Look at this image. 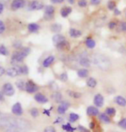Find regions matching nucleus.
Wrapping results in <instances>:
<instances>
[{
	"mask_svg": "<svg viewBox=\"0 0 126 132\" xmlns=\"http://www.w3.org/2000/svg\"><path fill=\"white\" fill-rule=\"evenodd\" d=\"M87 114L88 116H91V117H96V116L99 115V111L96 106L90 105V106L87 108Z\"/></svg>",
	"mask_w": 126,
	"mask_h": 132,
	"instance_id": "16",
	"label": "nucleus"
},
{
	"mask_svg": "<svg viewBox=\"0 0 126 132\" xmlns=\"http://www.w3.org/2000/svg\"><path fill=\"white\" fill-rule=\"evenodd\" d=\"M2 92L5 96L10 97V96L14 95L15 91L14 86H13L11 83L6 82V83H4L2 87Z\"/></svg>",
	"mask_w": 126,
	"mask_h": 132,
	"instance_id": "4",
	"label": "nucleus"
},
{
	"mask_svg": "<svg viewBox=\"0 0 126 132\" xmlns=\"http://www.w3.org/2000/svg\"><path fill=\"white\" fill-rule=\"evenodd\" d=\"M117 125H119L120 128L126 130V118H122L121 120H119V122L117 123Z\"/></svg>",
	"mask_w": 126,
	"mask_h": 132,
	"instance_id": "38",
	"label": "nucleus"
},
{
	"mask_svg": "<svg viewBox=\"0 0 126 132\" xmlns=\"http://www.w3.org/2000/svg\"><path fill=\"white\" fill-rule=\"evenodd\" d=\"M43 132H56V130L52 126H48V127L45 129Z\"/></svg>",
	"mask_w": 126,
	"mask_h": 132,
	"instance_id": "46",
	"label": "nucleus"
},
{
	"mask_svg": "<svg viewBox=\"0 0 126 132\" xmlns=\"http://www.w3.org/2000/svg\"><path fill=\"white\" fill-rule=\"evenodd\" d=\"M4 132H21V131L19 130V129H18L14 123H12L11 121H10V123L6 127Z\"/></svg>",
	"mask_w": 126,
	"mask_h": 132,
	"instance_id": "26",
	"label": "nucleus"
},
{
	"mask_svg": "<svg viewBox=\"0 0 126 132\" xmlns=\"http://www.w3.org/2000/svg\"><path fill=\"white\" fill-rule=\"evenodd\" d=\"M120 14H121V11H120L119 9H117V8H116V9L114 10V15H119Z\"/></svg>",
	"mask_w": 126,
	"mask_h": 132,
	"instance_id": "51",
	"label": "nucleus"
},
{
	"mask_svg": "<svg viewBox=\"0 0 126 132\" xmlns=\"http://www.w3.org/2000/svg\"><path fill=\"white\" fill-rule=\"evenodd\" d=\"M35 100L39 104H46V103L48 102L47 97L44 94L40 93V92H38V93L35 94Z\"/></svg>",
	"mask_w": 126,
	"mask_h": 132,
	"instance_id": "10",
	"label": "nucleus"
},
{
	"mask_svg": "<svg viewBox=\"0 0 126 132\" xmlns=\"http://www.w3.org/2000/svg\"><path fill=\"white\" fill-rule=\"evenodd\" d=\"M114 101L116 104H117L119 105H121V106H125L126 105V99L124 98L123 96L117 95L114 98Z\"/></svg>",
	"mask_w": 126,
	"mask_h": 132,
	"instance_id": "23",
	"label": "nucleus"
},
{
	"mask_svg": "<svg viewBox=\"0 0 126 132\" xmlns=\"http://www.w3.org/2000/svg\"><path fill=\"white\" fill-rule=\"evenodd\" d=\"M52 100L56 103H61L63 100V95L60 92H54L53 94H52L51 96Z\"/></svg>",
	"mask_w": 126,
	"mask_h": 132,
	"instance_id": "18",
	"label": "nucleus"
},
{
	"mask_svg": "<svg viewBox=\"0 0 126 132\" xmlns=\"http://www.w3.org/2000/svg\"><path fill=\"white\" fill-rule=\"evenodd\" d=\"M85 44H86V46L88 47V48L89 49H93L95 47V41L92 38H88L86 39V41H85Z\"/></svg>",
	"mask_w": 126,
	"mask_h": 132,
	"instance_id": "29",
	"label": "nucleus"
},
{
	"mask_svg": "<svg viewBox=\"0 0 126 132\" xmlns=\"http://www.w3.org/2000/svg\"><path fill=\"white\" fill-rule=\"evenodd\" d=\"M72 11L71 7H68V6H64L63 7L61 10H60V14H61L62 17H67L70 13Z\"/></svg>",
	"mask_w": 126,
	"mask_h": 132,
	"instance_id": "22",
	"label": "nucleus"
},
{
	"mask_svg": "<svg viewBox=\"0 0 126 132\" xmlns=\"http://www.w3.org/2000/svg\"><path fill=\"white\" fill-rule=\"evenodd\" d=\"M69 106H70V103L65 101V100H63V101L60 103V105H58V107H57V113L60 115L64 114V113L66 112V111L68 110V108H69Z\"/></svg>",
	"mask_w": 126,
	"mask_h": 132,
	"instance_id": "9",
	"label": "nucleus"
},
{
	"mask_svg": "<svg viewBox=\"0 0 126 132\" xmlns=\"http://www.w3.org/2000/svg\"><path fill=\"white\" fill-rule=\"evenodd\" d=\"M4 94H3V92L0 91V101H2L3 99H4Z\"/></svg>",
	"mask_w": 126,
	"mask_h": 132,
	"instance_id": "55",
	"label": "nucleus"
},
{
	"mask_svg": "<svg viewBox=\"0 0 126 132\" xmlns=\"http://www.w3.org/2000/svg\"><path fill=\"white\" fill-rule=\"evenodd\" d=\"M54 12H55V9L52 5H46V6H45L44 18L46 21L52 20L54 16Z\"/></svg>",
	"mask_w": 126,
	"mask_h": 132,
	"instance_id": "6",
	"label": "nucleus"
},
{
	"mask_svg": "<svg viewBox=\"0 0 126 132\" xmlns=\"http://www.w3.org/2000/svg\"><path fill=\"white\" fill-rule=\"evenodd\" d=\"M13 46L15 47V49L17 50H20L22 48V41L20 40H15L14 43H13Z\"/></svg>",
	"mask_w": 126,
	"mask_h": 132,
	"instance_id": "40",
	"label": "nucleus"
},
{
	"mask_svg": "<svg viewBox=\"0 0 126 132\" xmlns=\"http://www.w3.org/2000/svg\"><path fill=\"white\" fill-rule=\"evenodd\" d=\"M44 8V5L42 3H40L37 0H33L31 1L28 5V10L33 11V10H40Z\"/></svg>",
	"mask_w": 126,
	"mask_h": 132,
	"instance_id": "7",
	"label": "nucleus"
},
{
	"mask_svg": "<svg viewBox=\"0 0 126 132\" xmlns=\"http://www.w3.org/2000/svg\"><path fill=\"white\" fill-rule=\"evenodd\" d=\"M78 5L82 8H85L88 5V1L87 0H79L78 1Z\"/></svg>",
	"mask_w": 126,
	"mask_h": 132,
	"instance_id": "42",
	"label": "nucleus"
},
{
	"mask_svg": "<svg viewBox=\"0 0 126 132\" xmlns=\"http://www.w3.org/2000/svg\"><path fill=\"white\" fill-rule=\"evenodd\" d=\"M16 66H17V69H18V72H19V76H21V75L26 76V75H28V72H29V70H28V67L27 65L18 64Z\"/></svg>",
	"mask_w": 126,
	"mask_h": 132,
	"instance_id": "20",
	"label": "nucleus"
},
{
	"mask_svg": "<svg viewBox=\"0 0 126 132\" xmlns=\"http://www.w3.org/2000/svg\"><path fill=\"white\" fill-rule=\"evenodd\" d=\"M11 123L16 126L19 129V130L21 132H28L30 130V123L28 122V120L22 119V118H12Z\"/></svg>",
	"mask_w": 126,
	"mask_h": 132,
	"instance_id": "3",
	"label": "nucleus"
},
{
	"mask_svg": "<svg viewBox=\"0 0 126 132\" xmlns=\"http://www.w3.org/2000/svg\"><path fill=\"white\" fill-rule=\"evenodd\" d=\"M51 30L53 33H59L62 30V25L59 24V23H54L51 26Z\"/></svg>",
	"mask_w": 126,
	"mask_h": 132,
	"instance_id": "30",
	"label": "nucleus"
},
{
	"mask_svg": "<svg viewBox=\"0 0 126 132\" xmlns=\"http://www.w3.org/2000/svg\"><path fill=\"white\" fill-rule=\"evenodd\" d=\"M63 130H66L67 132H73L75 130V128H73L71 125H70V123H66V125H64L62 126Z\"/></svg>",
	"mask_w": 126,
	"mask_h": 132,
	"instance_id": "37",
	"label": "nucleus"
},
{
	"mask_svg": "<svg viewBox=\"0 0 126 132\" xmlns=\"http://www.w3.org/2000/svg\"><path fill=\"white\" fill-rule=\"evenodd\" d=\"M54 61H55V57L54 56H52V55L48 56L44 59L43 63H42V66H43L44 68H48L53 64Z\"/></svg>",
	"mask_w": 126,
	"mask_h": 132,
	"instance_id": "17",
	"label": "nucleus"
},
{
	"mask_svg": "<svg viewBox=\"0 0 126 132\" xmlns=\"http://www.w3.org/2000/svg\"><path fill=\"white\" fill-rule=\"evenodd\" d=\"M99 120H100L101 122L105 123H111V121H112L111 118H110L108 115H106V112L99 113Z\"/></svg>",
	"mask_w": 126,
	"mask_h": 132,
	"instance_id": "24",
	"label": "nucleus"
},
{
	"mask_svg": "<svg viewBox=\"0 0 126 132\" xmlns=\"http://www.w3.org/2000/svg\"><path fill=\"white\" fill-rule=\"evenodd\" d=\"M67 1L69 2L70 4H73L75 3V0H67Z\"/></svg>",
	"mask_w": 126,
	"mask_h": 132,
	"instance_id": "56",
	"label": "nucleus"
},
{
	"mask_svg": "<svg viewBox=\"0 0 126 132\" xmlns=\"http://www.w3.org/2000/svg\"><path fill=\"white\" fill-rule=\"evenodd\" d=\"M97 85V81L95 78L94 77H89L87 80V86L90 88H94Z\"/></svg>",
	"mask_w": 126,
	"mask_h": 132,
	"instance_id": "28",
	"label": "nucleus"
},
{
	"mask_svg": "<svg viewBox=\"0 0 126 132\" xmlns=\"http://www.w3.org/2000/svg\"><path fill=\"white\" fill-rule=\"evenodd\" d=\"M94 122H91L90 123H89V128L90 129H92V130H93V129H94Z\"/></svg>",
	"mask_w": 126,
	"mask_h": 132,
	"instance_id": "54",
	"label": "nucleus"
},
{
	"mask_svg": "<svg viewBox=\"0 0 126 132\" xmlns=\"http://www.w3.org/2000/svg\"><path fill=\"white\" fill-rule=\"evenodd\" d=\"M11 112L15 116H22L23 114V109L22 106V104L20 102L15 103L11 107Z\"/></svg>",
	"mask_w": 126,
	"mask_h": 132,
	"instance_id": "8",
	"label": "nucleus"
},
{
	"mask_svg": "<svg viewBox=\"0 0 126 132\" xmlns=\"http://www.w3.org/2000/svg\"><path fill=\"white\" fill-rule=\"evenodd\" d=\"M65 40H66L65 37L64 35H62V34H55V35L52 37V42H53V44L55 45V46H57V45L63 43V42L65 41Z\"/></svg>",
	"mask_w": 126,
	"mask_h": 132,
	"instance_id": "14",
	"label": "nucleus"
},
{
	"mask_svg": "<svg viewBox=\"0 0 126 132\" xmlns=\"http://www.w3.org/2000/svg\"><path fill=\"white\" fill-rule=\"evenodd\" d=\"M106 114L108 115L110 118H111V117L112 118L114 117V116L116 115V109H115L114 107H108V108H106Z\"/></svg>",
	"mask_w": 126,
	"mask_h": 132,
	"instance_id": "32",
	"label": "nucleus"
},
{
	"mask_svg": "<svg viewBox=\"0 0 126 132\" xmlns=\"http://www.w3.org/2000/svg\"><path fill=\"white\" fill-rule=\"evenodd\" d=\"M69 34H70V36L72 37V38H78L82 35V32L80 30H77L75 28H70V31H69Z\"/></svg>",
	"mask_w": 126,
	"mask_h": 132,
	"instance_id": "27",
	"label": "nucleus"
},
{
	"mask_svg": "<svg viewBox=\"0 0 126 132\" xmlns=\"http://www.w3.org/2000/svg\"><path fill=\"white\" fill-rule=\"evenodd\" d=\"M59 80L62 81H68V75L66 72H63L62 74H60L59 76Z\"/></svg>",
	"mask_w": 126,
	"mask_h": 132,
	"instance_id": "41",
	"label": "nucleus"
},
{
	"mask_svg": "<svg viewBox=\"0 0 126 132\" xmlns=\"http://www.w3.org/2000/svg\"><path fill=\"white\" fill-rule=\"evenodd\" d=\"M25 0H13V2L11 3V9L14 10L22 9L25 6Z\"/></svg>",
	"mask_w": 126,
	"mask_h": 132,
	"instance_id": "11",
	"label": "nucleus"
},
{
	"mask_svg": "<svg viewBox=\"0 0 126 132\" xmlns=\"http://www.w3.org/2000/svg\"><path fill=\"white\" fill-rule=\"evenodd\" d=\"M120 28L123 32H126V22H122L121 24H120Z\"/></svg>",
	"mask_w": 126,
	"mask_h": 132,
	"instance_id": "47",
	"label": "nucleus"
},
{
	"mask_svg": "<svg viewBox=\"0 0 126 132\" xmlns=\"http://www.w3.org/2000/svg\"><path fill=\"white\" fill-rule=\"evenodd\" d=\"M5 28H5V24L4 23V22L0 20V34H2L4 32Z\"/></svg>",
	"mask_w": 126,
	"mask_h": 132,
	"instance_id": "43",
	"label": "nucleus"
},
{
	"mask_svg": "<svg viewBox=\"0 0 126 132\" xmlns=\"http://www.w3.org/2000/svg\"><path fill=\"white\" fill-rule=\"evenodd\" d=\"M94 103L96 107H102L104 105V97L100 94H97L94 98Z\"/></svg>",
	"mask_w": 126,
	"mask_h": 132,
	"instance_id": "15",
	"label": "nucleus"
},
{
	"mask_svg": "<svg viewBox=\"0 0 126 132\" xmlns=\"http://www.w3.org/2000/svg\"><path fill=\"white\" fill-rule=\"evenodd\" d=\"M39 86L36 84L35 81H33L32 80H28L26 81V88L25 91L28 94H35L37 93L39 90Z\"/></svg>",
	"mask_w": 126,
	"mask_h": 132,
	"instance_id": "5",
	"label": "nucleus"
},
{
	"mask_svg": "<svg viewBox=\"0 0 126 132\" xmlns=\"http://www.w3.org/2000/svg\"><path fill=\"white\" fill-rule=\"evenodd\" d=\"M31 49L28 46L22 47V49L14 52L11 56V64H13L14 65H18L19 64H21L22 62H23L25 57L29 55Z\"/></svg>",
	"mask_w": 126,
	"mask_h": 132,
	"instance_id": "1",
	"label": "nucleus"
},
{
	"mask_svg": "<svg viewBox=\"0 0 126 132\" xmlns=\"http://www.w3.org/2000/svg\"><path fill=\"white\" fill-rule=\"evenodd\" d=\"M77 130H78V132H90V131H89V130H88L87 128L83 127V126H82V125L78 126Z\"/></svg>",
	"mask_w": 126,
	"mask_h": 132,
	"instance_id": "45",
	"label": "nucleus"
},
{
	"mask_svg": "<svg viewBox=\"0 0 126 132\" xmlns=\"http://www.w3.org/2000/svg\"><path fill=\"white\" fill-rule=\"evenodd\" d=\"M68 94L72 97V98H75V99H78L82 96L81 93H78V92H75V91H68Z\"/></svg>",
	"mask_w": 126,
	"mask_h": 132,
	"instance_id": "36",
	"label": "nucleus"
},
{
	"mask_svg": "<svg viewBox=\"0 0 126 132\" xmlns=\"http://www.w3.org/2000/svg\"><path fill=\"white\" fill-rule=\"evenodd\" d=\"M100 2H101V0H91V3L93 4H95V5H97V4H100Z\"/></svg>",
	"mask_w": 126,
	"mask_h": 132,
	"instance_id": "50",
	"label": "nucleus"
},
{
	"mask_svg": "<svg viewBox=\"0 0 126 132\" xmlns=\"http://www.w3.org/2000/svg\"><path fill=\"white\" fill-rule=\"evenodd\" d=\"M29 114L31 115V117L37 118L38 116L40 115V111H39L36 107H33V108H31L29 111Z\"/></svg>",
	"mask_w": 126,
	"mask_h": 132,
	"instance_id": "35",
	"label": "nucleus"
},
{
	"mask_svg": "<svg viewBox=\"0 0 126 132\" xmlns=\"http://www.w3.org/2000/svg\"><path fill=\"white\" fill-rule=\"evenodd\" d=\"M4 4L2 3H0V14H2V12L4 11Z\"/></svg>",
	"mask_w": 126,
	"mask_h": 132,
	"instance_id": "53",
	"label": "nucleus"
},
{
	"mask_svg": "<svg viewBox=\"0 0 126 132\" xmlns=\"http://www.w3.org/2000/svg\"><path fill=\"white\" fill-rule=\"evenodd\" d=\"M10 52L7 49V47L4 46V45H0V55H2V56H8Z\"/></svg>",
	"mask_w": 126,
	"mask_h": 132,
	"instance_id": "33",
	"label": "nucleus"
},
{
	"mask_svg": "<svg viewBox=\"0 0 126 132\" xmlns=\"http://www.w3.org/2000/svg\"><path fill=\"white\" fill-rule=\"evenodd\" d=\"M40 26H39L37 23H35V22H32V23H29L28 25V29L30 33H37L39 29H40Z\"/></svg>",
	"mask_w": 126,
	"mask_h": 132,
	"instance_id": "21",
	"label": "nucleus"
},
{
	"mask_svg": "<svg viewBox=\"0 0 126 132\" xmlns=\"http://www.w3.org/2000/svg\"><path fill=\"white\" fill-rule=\"evenodd\" d=\"M11 119H12V118L9 117V116L0 114V128L4 127V126L7 127V126L10 123Z\"/></svg>",
	"mask_w": 126,
	"mask_h": 132,
	"instance_id": "12",
	"label": "nucleus"
},
{
	"mask_svg": "<svg viewBox=\"0 0 126 132\" xmlns=\"http://www.w3.org/2000/svg\"><path fill=\"white\" fill-rule=\"evenodd\" d=\"M79 64L82 65L83 68H88L91 64V61L88 57L82 56L79 60Z\"/></svg>",
	"mask_w": 126,
	"mask_h": 132,
	"instance_id": "19",
	"label": "nucleus"
},
{
	"mask_svg": "<svg viewBox=\"0 0 126 132\" xmlns=\"http://www.w3.org/2000/svg\"><path fill=\"white\" fill-rule=\"evenodd\" d=\"M6 75L10 77H15V76H19V72H18V69L16 65H14L10 68H8L6 70Z\"/></svg>",
	"mask_w": 126,
	"mask_h": 132,
	"instance_id": "13",
	"label": "nucleus"
},
{
	"mask_svg": "<svg viewBox=\"0 0 126 132\" xmlns=\"http://www.w3.org/2000/svg\"><path fill=\"white\" fill-rule=\"evenodd\" d=\"M89 75V71L87 70L86 68H82L80 69V70H77V76L81 78H86L88 77Z\"/></svg>",
	"mask_w": 126,
	"mask_h": 132,
	"instance_id": "25",
	"label": "nucleus"
},
{
	"mask_svg": "<svg viewBox=\"0 0 126 132\" xmlns=\"http://www.w3.org/2000/svg\"><path fill=\"white\" fill-rule=\"evenodd\" d=\"M64 0H51V2L52 4H61V3L64 2Z\"/></svg>",
	"mask_w": 126,
	"mask_h": 132,
	"instance_id": "49",
	"label": "nucleus"
},
{
	"mask_svg": "<svg viewBox=\"0 0 126 132\" xmlns=\"http://www.w3.org/2000/svg\"><path fill=\"white\" fill-rule=\"evenodd\" d=\"M116 27H117V22H114V21H112V22H110L108 23V28L110 29H114Z\"/></svg>",
	"mask_w": 126,
	"mask_h": 132,
	"instance_id": "44",
	"label": "nucleus"
},
{
	"mask_svg": "<svg viewBox=\"0 0 126 132\" xmlns=\"http://www.w3.org/2000/svg\"><path fill=\"white\" fill-rule=\"evenodd\" d=\"M15 85H16L17 88L20 89V90H24L25 91V88H26V81L24 80H22V79H21V80L17 81L16 82H15Z\"/></svg>",
	"mask_w": 126,
	"mask_h": 132,
	"instance_id": "31",
	"label": "nucleus"
},
{
	"mask_svg": "<svg viewBox=\"0 0 126 132\" xmlns=\"http://www.w3.org/2000/svg\"><path fill=\"white\" fill-rule=\"evenodd\" d=\"M107 7H108V10H114L116 9V3L111 0V1H109L108 4H107Z\"/></svg>",
	"mask_w": 126,
	"mask_h": 132,
	"instance_id": "39",
	"label": "nucleus"
},
{
	"mask_svg": "<svg viewBox=\"0 0 126 132\" xmlns=\"http://www.w3.org/2000/svg\"><path fill=\"white\" fill-rule=\"evenodd\" d=\"M5 73H6V70H5V69L4 67H2V66H0V76H4Z\"/></svg>",
	"mask_w": 126,
	"mask_h": 132,
	"instance_id": "48",
	"label": "nucleus"
},
{
	"mask_svg": "<svg viewBox=\"0 0 126 132\" xmlns=\"http://www.w3.org/2000/svg\"><path fill=\"white\" fill-rule=\"evenodd\" d=\"M78 119H79V115H78V114H77V113H75V112L70 113V115H69V120H70V122L75 123V121H77Z\"/></svg>",
	"mask_w": 126,
	"mask_h": 132,
	"instance_id": "34",
	"label": "nucleus"
},
{
	"mask_svg": "<svg viewBox=\"0 0 126 132\" xmlns=\"http://www.w3.org/2000/svg\"><path fill=\"white\" fill-rule=\"evenodd\" d=\"M93 62L97 67L103 70H106L111 67V62L108 59V57H106L104 55L101 54H96L93 57Z\"/></svg>",
	"mask_w": 126,
	"mask_h": 132,
	"instance_id": "2",
	"label": "nucleus"
},
{
	"mask_svg": "<svg viewBox=\"0 0 126 132\" xmlns=\"http://www.w3.org/2000/svg\"><path fill=\"white\" fill-rule=\"evenodd\" d=\"M63 121H64V119H63L62 118H57V119H56V121H55V123H62Z\"/></svg>",
	"mask_w": 126,
	"mask_h": 132,
	"instance_id": "52",
	"label": "nucleus"
}]
</instances>
